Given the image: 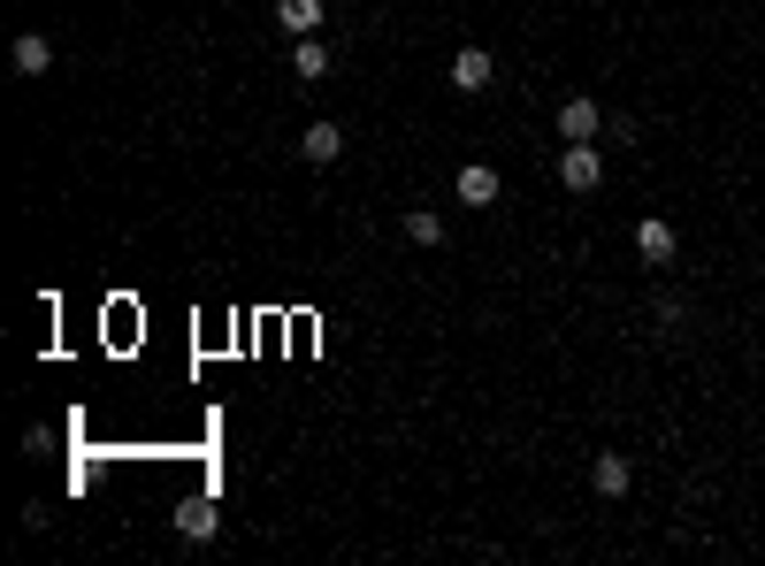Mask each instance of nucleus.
Returning <instances> with one entry per match:
<instances>
[{
    "mask_svg": "<svg viewBox=\"0 0 765 566\" xmlns=\"http://www.w3.org/2000/svg\"><path fill=\"white\" fill-rule=\"evenodd\" d=\"M559 184H567V192H598V184H605V153H598V139L559 153Z\"/></svg>",
    "mask_w": 765,
    "mask_h": 566,
    "instance_id": "f257e3e1",
    "label": "nucleus"
},
{
    "mask_svg": "<svg viewBox=\"0 0 765 566\" xmlns=\"http://www.w3.org/2000/svg\"><path fill=\"white\" fill-rule=\"evenodd\" d=\"M598 131H605V116H598V100H590V92L559 100V139H567V145H590Z\"/></svg>",
    "mask_w": 765,
    "mask_h": 566,
    "instance_id": "f03ea898",
    "label": "nucleus"
},
{
    "mask_svg": "<svg viewBox=\"0 0 765 566\" xmlns=\"http://www.w3.org/2000/svg\"><path fill=\"white\" fill-rule=\"evenodd\" d=\"M635 253H643L651 269H666V261L681 253V238H674V222H666V215H643V222H635Z\"/></svg>",
    "mask_w": 765,
    "mask_h": 566,
    "instance_id": "7ed1b4c3",
    "label": "nucleus"
},
{
    "mask_svg": "<svg viewBox=\"0 0 765 566\" xmlns=\"http://www.w3.org/2000/svg\"><path fill=\"white\" fill-rule=\"evenodd\" d=\"M452 192H459V207H498V168L490 161H467L452 176Z\"/></svg>",
    "mask_w": 765,
    "mask_h": 566,
    "instance_id": "20e7f679",
    "label": "nucleus"
},
{
    "mask_svg": "<svg viewBox=\"0 0 765 566\" xmlns=\"http://www.w3.org/2000/svg\"><path fill=\"white\" fill-rule=\"evenodd\" d=\"M337 153H345V131H337V123H306V131H299V161L329 168Z\"/></svg>",
    "mask_w": 765,
    "mask_h": 566,
    "instance_id": "39448f33",
    "label": "nucleus"
},
{
    "mask_svg": "<svg viewBox=\"0 0 765 566\" xmlns=\"http://www.w3.org/2000/svg\"><path fill=\"white\" fill-rule=\"evenodd\" d=\"M176 529H184L192 544H207V536L222 529V513H215V498H184V505H176Z\"/></svg>",
    "mask_w": 765,
    "mask_h": 566,
    "instance_id": "423d86ee",
    "label": "nucleus"
},
{
    "mask_svg": "<svg viewBox=\"0 0 765 566\" xmlns=\"http://www.w3.org/2000/svg\"><path fill=\"white\" fill-rule=\"evenodd\" d=\"M452 85L459 92H490V54L482 46H459L452 54Z\"/></svg>",
    "mask_w": 765,
    "mask_h": 566,
    "instance_id": "0eeeda50",
    "label": "nucleus"
},
{
    "mask_svg": "<svg viewBox=\"0 0 765 566\" xmlns=\"http://www.w3.org/2000/svg\"><path fill=\"white\" fill-rule=\"evenodd\" d=\"M276 23H284L292 39H314V31H321V0H276Z\"/></svg>",
    "mask_w": 765,
    "mask_h": 566,
    "instance_id": "6e6552de",
    "label": "nucleus"
},
{
    "mask_svg": "<svg viewBox=\"0 0 765 566\" xmlns=\"http://www.w3.org/2000/svg\"><path fill=\"white\" fill-rule=\"evenodd\" d=\"M590 482H598V498H627V459H620V451H598V459H590Z\"/></svg>",
    "mask_w": 765,
    "mask_h": 566,
    "instance_id": "1a4fd4ad",
    "label": "nucleus"
},
{
    "mask_svg": "<svg viewBox=\"0 0 765 566\" xmlns=\"http://www.w3.org/2000/svg\"><path fill=\"white\" fill-rule=\"evenodd\" d=\"M15 69H23V77L54 69V39H46V31H23V39H15Z\"/></svg>",
    "mask_w": 765,
    "mask_h": 566,
    "instance_id": "9d476101",
    "label": "nucleus"
},
{
    "mask_svg": "<svg viewBox=\"0 0 765 566\" xmlns=\"http://www.w3.org/2000/svg\"><path fill=\"white\" fill-rule=\"evenodd\" d=\"M292 69H299L306 85H321V77H329V46H321V39H292Z\"/></svg>",
    "mask_w": 765,
    "mask_h": 566,
    "instance_id": "9b49d317",
    "label": "nucleus"
},
{
    "mask_svg": "<svg viewBox=\"0 0 765 566\" xmlns=\"http://www.w3.org/2000/svg\"><path fill=\"white\" fill-rule=\"evenodd\" d=\"M406 238L414 246H445V215L437 207H406Z\"/></svg>",
    "mask_w": 765,
    "mask_h": 566,
    "instance_id": "f8f14e48",
    "label": "nucleus"
}]
</instances>
